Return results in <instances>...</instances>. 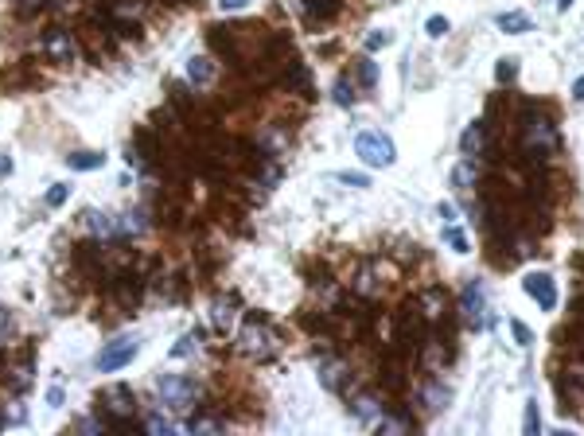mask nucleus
Listing matches in <instances>:
<instances>
[{"label": "nucleus", "instance_id": "nucleus-1", "mask_svg": "<svg viewBox=\"0 0 584 436\" xmlns=\"http://www.w3.org/2000/svg\"><path fill=\"white\" fill-rule=\"evenodd\" d=\"M156 397L164 409H176V413H183V409H191V401L199 397V386L191 382V378L183 374H164L156 382Z\"/></svg>", "mask_w": 584, "mask_h": 436}, {"label": "nucleus", "instance_id": "nucleus-2", "mask_svg": "<svg viewBox=\"0 0 584 436\" xmlns=\"http://www.w3.org/2000/svg\"><path fill=\"white\" fill-rule=\"evenodd\" d=\"M355 152L362 156V164H370V168H390V164H394V140H390L386 133H378V129L358 133Z\"/></svg>", "mask_w": 584, "mask_h": 436}, {"label": "nucleus", "instance_id": "nucleus-3", "mask_svg": "<svg viewBox=\"0 0 584 436\" xmlns=\"http://www.w3.org/2000/svg\"><path fill=\"white\" fill-rule=\"evenodd\" d=\"M137 351H140V339H133V335L113 339V343H106V351L98 355V370L101 374H113V370L129 367L133 358H137Z\"/></svg>", "mask_w": 584, "mask_h": 436}, {"label": "nucleus", "instance_id": "nucleus-4", "mask_svg": "<svg viewBox=\"0 0 584 436\" xmlns=\"http://www.w3.org/2000/svg\"><path fill=\"white\" fill-rule=\"evenodd\" d=\"M238 347L246 351V355H273V335H269L258 319H249L238 335Z\"/></svg>", "mask_w": 584, "mask_h": 436}, {"label": "nucleus", "instance_id": "nucleus-5", "mask_svg": "<svg viewBox=\"0 0 584 436\" xmlns=\"http://www.w3.org/2000/svg\"><path fill=\"white\" fill-rule=\"evenodd\" d=\"M43 55H51V59L55 62H74L78 59V43L70 40L67 31H47V35H43Z\"/></svg>", "mask_w": 584, "mask_h": 436}, {"label": "nucleus", "instance_id": "nucleus-6", "mask_svg": "<svg viewBox=\"0 0 584 436\" xmlns=\"http://www.w3.org/2000/svg\"><path fill=\"white\" fill-rule=\"evenodd\" d=\"M464 316H467L472 327L487 324V296H483V285H479V280H472V285L464 288Z\"/></svg>", "mask_w": 584, "mask_h": 436}, {"label": "nucleus", "instance_id": "nucleus-7", "mask_svg": "<svg viewBox=\"0 0 584 436\" xmlns=\"http://www.w3.org/2000/svg\"><path fill=\"white\" fill-rule=\"evenodd\" d=\"M526 292H530L545 312L557 304V288H553V277H549V273H530V277H526Z\"/></svg>", "mask_w": 584, "mask_h": 436}, {"label": "nucleus", "instance_id": "nucleus-8", "mask_svg": "<svg viewBox=\"0 0 584 436\" xmlns=\"http://www.w3.org/2000/svg\"><path fill=\"white\" fill-rule=\"evenodd\" d=\"M526 140H530V149H557V133L549 129V121H530L526 125Z\"/></svg>", "mask_w": 584, "mask_h": 436}, {"label": "nucleus", "instance_id": "nucleus-9", "mask_svg": "<svg viewBox=\"0 0 584 436\" xmlns=\"http://www.w3.org/2000/svg\"><path fill=\"white\" fill-rule=\"evenodd\" d=\"M106 401H109V409H113V413H121V417L137 409V397H133L129 386H109V389H106Z\"/></svg>", "mask_w": 584, "mask_h": 436}, {"label": "nucleus", "instance_id": "nucleus-10", "mask_svg": "<svg viewBox=\"0 0 584 436\" xmlns=\"http://www.w3.org/2000/svg\"><path fill=\"white\" fill-rule=\"evenodd\" d=\"M86 226L94 230L98 238H113V234L121 230V222L113 215H101V210H86Z\"/></svg>", "mask_w": 584, "mask_h": 436}, {"label": "nucleus", "instance_id": "nucleus-11", "mask_svg": "<svg viewBox=\"0 0 584 436\" xmlns=\"http://www.w3.org/2000/svg\"><path fill=\"white\" fill-rule=\"evenodd\" d=\"M343 374H347V367L339 358H324V362H319V382H324L327 389H343Z\"/></svg>", "mask_w": 584, "mask_h": 436}, {"label": "nucleus", "instance_id": "nucleus-12", "mask_svg": "<svg viewBox=\"0 0 584 436\" xmlns=\"http://www.w3.org/2000/svg\"><path fill=\"white\" fill-rule=\"evenodd\" d=\"M187 78L195 82V86H210V78H215V67H210V59H203V55L187 59Z\"/></svg>", "mask_w": 584, "mask_h": 436}, {"label": "nucleus", "instance_id": "nucleus-13", "mask_svg": "<svg viewBox=\"0 0 584 436\" xmlns=\"http://www.w3.org/2000/svg\"><path fill=\"white\" fill-rule=\"evenodd\" d=\"M499 28L510 31V35H522V31H530L534 24H530V16H526V12H503V16H499Z\"/></svg>", "mask_w": 584, "mask_h": 436}, {"label": "nucleus", "instance_id": "nucleus-14", "mask_svg": "<svg viewBox=\"0 0 584 436\" xmlns=\"http://www.w3.org/2000/svg\"><path fill=\"white\" fill-rule=\"evenodd\" d=\"M67 164L74 171H94V168L106 164V156H101V152H74V156H67Z\"/></svg>", "mask_w": 584, "mask_h": 436}, {"label": "nucleus", "instance_id": "nucleus-15", "mask_svg": "<svg viewBox=\"0 0 584 436\" xmlns=\"http://www.w3.org/2000/svg\"><path fill=\"white\" fill-rule=\"evenodd\" d=\"M452 179H456V187H460V191H467V187H472V183H476V164H472V156H467V160H460V164H456Z\"/></svg>", "mask_w": 584, "mask_h": 436}, {"label": "nucleus", "instance_id": "nucleus-16", "mask_svg": "<svg viewBox=\"0 0 584 436\" xmlns=\"http://www.w3.org/2000/svg\"><path fill=\"white\" fill-rule=\"evenodd\" d=\"M351 413H355L358 417V421H374V413H378V401H374V397H358V401H355V405H351Z\"/></svg>", "mask_w": 584, "mask_h": 436}, {"label": "nucleus", "instance_id": "nucleus-17", "mask_svg": "<svg viewBox=\"0 0 584 436\" xmlns=\"http://www.w3.org/2000/svg\"><path fill=\"white\" fill-rule=\"evenodd\" d=\"M444 238H448V246L456 249V253H472V246H467V234L460 226H448L444 230Z\"/></svg>", "mask_w": 584, "mask_h": 436}, {"label": "nucleus", "instance_id": "nucleus-18", "mask_svg": "<svg viewBox=\"0 0 584 436\" xmlns=\"http://www.w3.org/2000/svg\"><path fill=\"white\" fill-rule=\"evenodd\" d=\"M425 401H428V409H444L448 405V389L444 386H425Z\"/></svg>", "mask_w": 584, "mask_h": 436}, {"label": "nucleus", "instance_id": "nucleus-19", "mask_svg": "<svg viewBox=\"0 0 584 436\" xmlns=\"http://www.w3.org/2000/svg\"><path fill=\"white\" fill-rule=\"evenodd\" d=\"M476 149H483V125H479V121H476V125H472V129L464 133V152L472 156Z\"/></svg>", "mask_w": 584, "mask_h": 436}, {"label": "nucleus", "instance_id": "nucleus-20", "mask_svg": "<svg viewBox=\"0 0 584 436\" xmlns=\"http://www.w3.org/2000/svg\"><path fill=\"white\" fill-rule=\"evenodd\" d=\"M495 78H499V82H515V78H518V59H499Z\"/></svg>", "mask_w": 584, "mask_h": 436}, {"label": "nucleus", "instance_id": "nucleus-21", "mask_svg": "<svg viewBox=\"0 0 584 436\" xmlns=\"http://www.w3.org/2000/svg\"><path fill=\"white\" fill-rule=\"evenodd\" d=\"M230 319H234V304H230V300H218V304H215V324L218 327H230Z\"/></svg>", "mask_w": 584, "mask_h": 436}, {"label": "nucleus", "instance_id": "nucleus-22", "mask_svg": "<svg viewBox=\"0 0 584 436\" xmlns=\"http://www.w3.org/2000/svg\"><path fill=\"white\" fill-rule=\"evenodd\" d=\"M199 343H203L199 335H183V339L176 343V347H172V358H183V355H191V351H195Z\"/></svg>", "mask_w": 584, "mask_h": 436}, {"label": "nucleus", "instance_id": "nucleus-23", "mask_svg": "<svg viewBox=\"0 0 584 436\" xmlns=\"http://www.w3.org/2000/svg\"><path fill=\"white\" fill-rule=\"evenodd\" d=\"M339 183H351V187H370V176L367 171H339Z\"/></svg>", "mask_w": 584, "mask_h": 436}, {"label": "nucleus", "instance_id": "nucleus-24", "mask_svg": "<svg viewBox=\"0 0 584 436\" xmlns=\"http://www.w3.org/2000/svg\"><path fill=\"white\" fill-rule=\"evenodd\" d=\"M425 31L433 35V40H444V35H448V20H444V16H428Z\"/></svg>", "mask_w": 584, "mask_h": 436}, {"label": "nucleus", "instance_id": "nucleus-25", "mask_svg": "<svg viewBox=\"0 0 584 436\" xmlns=\"http://www.w3.org/2000/svg\"><path fill=\"white\" fill-rule=\"evenodd\" d=\"M358 82H362V86H374V82H378V67L370 59L358 62Z\"/></svg>", "mask_w": 584, "mask_h": 436}, {"label": "nucleus", "instance_id": "nucleus-26", "mask_svg": "<svg viewBox=\"0 0 584 436\" xmlns=\"http://www.w3.org/2000/svg\"><path fill=\"white\" fill-rule=\"evenodd\" d=\"M510 331H515L518 347H530V343H534V335H530V327H526L522 319H510Z\"/></svg>", "mask_w": 584, "mask_h": 436}, {"label": "nucleus", "instance_id": "nucleus-27", "mask_svg": "<svg viewBox=\"0 0 584 436\" xmlns=\"http://www.w3.org/2000/svg\"><path fill=\"white\" fill-rule=\"evenodd\" d=\"M67 195H70L67 183H55V187L47 191V207H62V203H67Z\"/></svg>", "mask_w": 584, "mask_h": 436}, {"label": "nucleus", "instance_id": "nucleus-28", "mask_svg": "<svg viewBox=\"0 0 584 436\" xmlns=\"http://www.w3.org/2000/svg\"><path fill=\"white\" fill-rule=\"evenodd\" d=\"M526 433H537V401L526 405Z\"/></svg>", "mask_w": 584, "mask_h": 436}, {"label": "nucleus", "instance_id": "nucleus-29", "mask_svg": "<svg viewBox=\"0 0 584 436\" xmlns=\"http://www.w3.org/2000/svg\"><path fill=\"white\" fill-rule=\"evenodd\" d=\"M386 43H390V35H386V31H370V35H367V47H370V51L386 47Z\"/></svg>", "mask_w": 584, "mask_h": 436}, {"label": "nucleus", "instance_id": "nucleus-30", "mask_svg": "<svg viewBox=\"0 0 584 436\" xmlns=\"http://www.w3.org/2000/svg\"><path fill=\"white\" fill-rule=\"evenodd\" d=\"M149 428H152V433H172L176 425H172V421H164V417H149Z\"/></svg>", "mask_w": 584, "mask_h": 436}, {"label": "nucleus", "instance_id": "nucleus-31", "mask_svg": "<svg viewBox=\"0 0 584 436\" xmlns=\"http://www.w3.org/2000/svg\"><path fill=\"white\" fill-rule=\"evenodd\" d=\"M335 101L339 106H351V82H339L335 86Z\"/></svg>", "mask_w": 584, "mask_h": 436}, {"label": "nucleus", "instance_id": "nucleus-32", "mask_svg": "<svg viewBox=\"0 0 584 436\" xmlns=\"http://www.w3.org/2000/svg\"><path fill=\"white\" fill-rule=\"evenodd\" d=\"M62 397H67V394H62V386H51V389H47V405H51V409H59V405H62Z\"/></svg>", "mask_w": 584, "mask_h": 436}, {"label": "nucleus", "instance_id": "nucleus-33", "mask_svg": "<svg viewBox=\"0 0 584 436\" xmlns=\"http://www.w3.org/2000/svg\"><path fill=\"white\" fill-rule=\"evenodd\" d=\"M378 428H382V433H406V428H409V421H382Z\"/></svg>", "mask_w": 584, "mask_h": 436}, {"label": "nucleus", "instance_id": "nucleus-34", "mask_svg": "<svg viewBox=\"0 0 584 436\" xmlns=\"http://www.w3.org/2000/svg\"><path fill=\"white\" fill-rule=\"evenodd\" d=\"M195 433H218V428H222V421H195Z\"/></svg>", "mask_w": 584, "mask_h": 436}, {"label": "nucleus", "instance_id": "nucleus-35", "mask_svg": "<svg viewBox=\"0 0 584 436\" xmlns=\"http://www.w3.org/2000/svg\"><path fill=\"white\" fill-rule=\"evenodd\" d=\"M218 4H222V8H226V12H238V8H246L249 0H218Z\"/></svg>", "mask_w": 584, "mask_h": 436}, {"label": "nucleus", "instance_id": "nucleus-36", "mask_svg": "<svg viewBox=\"0 0 584 436\" xmlns=\"http://www.w3.org/2000/svg\"><path fill=\"white\" fill-rule=\"evenodd\" d=\"M573 98H576V101H584V74L573 82Z\"/></svg>", "mask_w": 584, "mask_h": 436}, {"label": "nucleus", "instance_id": "nucleus-37", "mask_svg": "<svg viewBox=\"0 0 584 436\" xmlns=\"http://www.w3.org/2000/svg\"><path fill=\"white\" fill-rule=\"evenodd\" d=\"M12 171V156H4V152H0V176H8Z\"/></svg>", "mask_w": 584, "mask_h": 436}, {"label": "nucleus", "instance_id": "nucleus-38", "mask_svg": "<svg viewBox=\"0 0 584 436\" xmlns=\"http://www.w3.org/2000/svg\"><path fill=\"white\" fill-rule=\"evenodd\" d=\"M8 327H12V324H8V316L0 312V335H8Z\"/></svg>", "mask_w": 584, "mask_h": 436}, {"label": "nucleus", "instance_id": "nucleus-39", "mask_svg": "<svg viewBox=\"0 0 584 436\" xmlns=\"http://www.w3.org/2000/svg\"><path fill=\"white\" fill-rule=\"evenodd\" d=\"M569 4H573V0H557V8H569Z\"/></svg>", "mask_w": 584, "mask_h": 436}]
</instances>
